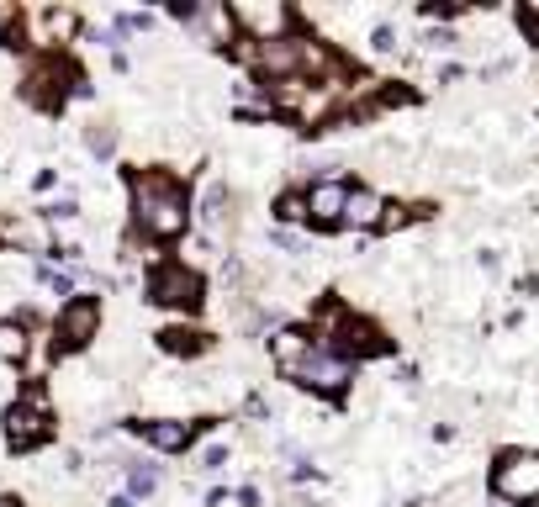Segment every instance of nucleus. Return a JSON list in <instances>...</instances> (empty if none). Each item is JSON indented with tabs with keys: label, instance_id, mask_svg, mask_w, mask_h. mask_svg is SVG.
I'll use <instances>...</instances> for the list:
<instances>
[{
	"label": "nucleus",
	"instance_id": "412c9836",
	"mask_svg": "<svg viewBox=\"0 0 539 507\" xmlns=\"http://www.w3.org/2000/svg\"><path fill=\"white\" fill-rule=\"evenodd\" d=\"M37 286H48L53 296H64V302H69V296H74V275L53 270V265H37Z\"/></svg>",
	"mask_w": 539,
	"mask_h": 507
},
{
	"label": "nucleus",
	"instance_id": "39448f33",
	"mask_svg": "<svg viewBox=\"0 0 539 507\" xmlns=\"http://www.w3.org/2000/svg\"><path fill=\"white\" fill-rule=\"evenodd\" d=\"M101 333V302L96 296H69V302L59 307V317H53V328H48V338H53V349L59 354H80V349H90V338Z\"/></svg>",
	"mask_w": 539,
	"mask_h": 507
},
{
	"label": "nucleus",
	"instance_id": "2eb2a0df",
	"mask_svg": "<svg viewBox=\"0 0 539 507\" xmlns=\"http://www.w3.org/2000/svg\"><path fill=\"white\" fill-rule=\"evenodd\" d=\"M265 101H270V106H281V111H307L312 90L291 74V80H270V85H265Z\"/></svg>",
	"mask_w": 539,
	"mask_h": 507
},
{
	"label": "nucleus",
	"instance_id": "9d476101",
	"mask_svg": "<svg viewBox=\"0 0 539 507\" xmlns=\"http://www.w3.org/2000/svg\"><path fill=\"white\" fill-rule=\"evenodd\" d=\"M344 196H349L344 180H318V185H312V191L302 196V201H307V217L323 222V228H333V222L344 217Z\"/></svg>",
	"mask_w": 539,
	"mask_h": 507
},
{
	"label": "nucleus",
	"instance_id": "6e6552de",
	"mask_svg": "<svg viewBox=\"0 0 539 507\" xmlns=\"http://www.w3.org/2000/svg\"><path fill=\"white\" fill-rule=\"evenodd\" d=\"M127 434H138L143 444H154L159 455H180V449L191 444V434H196V428L185 423V418H148V423L127 418Z\"/></svg>",
	"mask_w": 539,
	"mask_h": 507
},
{
	"label": "nucleus",
	"instance_id": "cd10ccee",
	"mask_svg": "<svg viewBox=\"0 0 539 507\" xmlns=\"http://www.w3.org/2000/svg\"><path fill=\"white\" fill-rule=\"evenodd\" d=\"M423 43H429V48H455V32H444V27H439V32L423 37Z\"/></svg>",
	"mask_w": 539,
	"mask_h": 507
},
{
	"label": "nucleus",
	"instance_id": "bb28decb",
	"mask_svg": "<svg viewBox=\"0 0 539 507\" xmlns=\"http://www.w3.org/2000/svg\"><path fill=\"white\" fill-rule=\"evenodd\" d=\"M170 16H175V22H201V6H191V0H175Z\"/></svg>",
	"mask_w": 539,
	"mask_h": 507
},
{
	"label": "nucleus",
	"instance_id": "20e7f679",
	"mask_svg": "<svg viewBox=\"0 0 539 507\" xmlns=\"http://www.w3.org/2000/svg\"><path fill=\"white\" fill-rule=\"evenodd\" d=\"M148 302L154 307H175V312H196L201 307V275L185 259H164L148 270Z\"/></svg>",
	"mask_w": 539,
	"mask_h": 507
},
{
	"label": "nucleus",
	"instance_id": "c85d7f7f",
	"mask_svg": "<svg viewBox=\"0 0 539 507\" xmlns=\"http://www.w3.org/2000/svg\"><path fill=\"white\" fill-rule=\"evenodd\" d=\"M106 507H133V497H127V492H117V497H111Z\"/></svg>",
	"mask_w": 539,
	"mask_h": 507
},
{
	"label": "nucleus",
	"instance_id": "f257e3e1",
	"mask_svg": "<svg viewBox=\"0 0 539 507\" xmlns=\"http://www.w3.org/2000/svg\"><path fill=\"white\" fill-rule=\"evenodd\" d=\"M133 222L154 243H170L191 228V201H185V185L170 169H138L133 175Z\"/></svg>",
	"mask_w": 539,
	"mask_h": 507
},
{
	"label": "nucleus",
	"instance_id": "a211bd4d",
	"mask_svg": "<svg viewBox=\"0 0 539 507\" xmlns=\"http://www.w3.org/2000/svg\"><path fill=\"white\" fill-rule=\"evenodd\" d=\"M159 344L170 354H201V349H207V333H201V328H164Z\"/></svg>",
	"mask_w": 539,
	"mask_h": 507
},
{
	"label": "nucleus",
	"instance_id": "5701e85b",
	"mask_svg": "<svg viewBox=\"0 0 539 507\" xmlns=\"http://www.w3.org/2000/svg\"><path fill=\"white\" fill-rule=\"evenodd\" d=\"M275 217H281V222H302V217H307V201L291 191V196H281V201H275Z\"/></svg>",
	"mask_w": 539,
	"mask_h": 507
},
{
	"label": "nucleus",
	"instance_id": "aec40b11",
	"mask_svg": "<svg viewBox=\"0 0 539 507\" xmlns=\"http://www.w3.org/2000/svg\"><path fill=\"white\" fill-rule=\"evenodd\" d=\"M111 32H117V43L122 37H138V32H154V16L148 11H117L111 16Z\"/></svg>",
	"mask_w": 539,
	"mask_h": 507
},
{
	"label": "nucleus",
	"instance_id": "9b49d317",
	"mask_svg": "<svg viewBox=\"0 0 539 507\" xmlns=\"http://www.w3.org/2000/svg\"><path fill=\"white\" fill-rule=\"evenodd\" d=\"M259 69H270L275 80H291L302 69V37H270V43H259Z\"/></svg>",
	"mask_w": 539,
	"mask_h": 507
},
{
	"label": "nucleus",
	"instance_id": "f3484780",
	"mask_svg": "<svg viewBox=\"0 0 539 507\" xmlns=\"http://www.w3.org/2000/svg\"><path fill=\"white\" fill-rule=\"evenodd\" d=\"M122 471H127V497H154L159 492V465H148V460H122Z\"/></svg>",
	"mask_w": 539,
	"mask_h": 507
},
{
	"label": "nucleus",
	"instance_id": "1a4fd4ad",
	"mask_svg": "<svg viewBox=\"0 0 539 507\" xmlns=\"http://www.w3.org/2000/svg\"><path fill=\"white\" fill-rule=\"evenodd\" d=\"M22 22L37 27V43L43 48H59V43H74V37H80V11H69V6H48L37 16H22Z\"/></svg>",
	"mask_w": 539,
	"mask_h": 507
},
{
	"label": "nucleus",
	"instance_id": "c756f323",
	"mask_svg": "<svg viewBox=\"0 0 539 507\" xmlns=\"http://www.w3.org/2000/svg\"><path fill=\"white\" fill-rule=\"evenodd\" d=\"M0 507H27L22 497H0Z\"/></svg>",
	"mask_w": 539,
	"mask_h": 507
},
{
	"label": "nucleus",
	"instance_id": "f03ea898",
	"mask_svg": "<svg viewBox=\"0 0 539 507\" xmlns=\"http://www.w3.org/2000/svg\"><path fill=\"white\" fill-rule=\"evenodd\" d=\"M0 428H6V449H11V455H32L37 444H48V439H53V407H48V391H43V386H27L22 397L6 407Z\"/></svg>",
	"mask_w": 539,
	"mask_h": 507
},
{
	"label": "nucleus",
	"instance_id": "423d86ee",
	"mask_svg": "<svg viewBox=\"0 0 539 507\" xmlns=\"http://www.w3.org/2000/svg\"><path fill=\"white\" fill-rule=\"evenodd\" d=\"M492 492H497V502H539V455L534 449H508L492 465Z\"/></svg>",
	"mask_w": 539,
	"mask_h": 507
},
{
	"label": "nucleus",
	"instance_id": "a878e982",
	"mask_svg": "<svg viewBox=\"0 0 539 507\" xmlns=\"http://www.w3.org/2000/svg\"><path fill=\"white\" fill-rule=\"evenodd\" d=\"M370 48H376V53H392V48H397V32H392V27H376V32H370Z\"/></svg>",
	"mask_w": 539,
	"mask_h": 507
},
{
	"label": "nucleus",
	"instance_id": "f8f14e48",
	"mask_svg": "<svg viewBox=\"0 0 539 507\" xmlns=\"http://www.w3.org/2000/svg\"><path fill=\"white\" fill-rule=\"evenodd\" d=\"M381 212H386V201L370 191V185H355V191L344 196V217L339 222H349V228H376Z\"/></svg>",
	"mask_w": 539,
	"mask_h": 507
},
{
	"label": "nucleus",
	"instance_id": "ddd939ff",
	"mask_svg": "<svg viewBox=\"0 0 539 507\" xmlns=\"http://www.w3.org/2000/svg\"><path fill=\"white\" fill-rule=\"evenodd\" d=\"M307 349H312V338L296 333V328H281L270 338V360H275V370H286V375H296V365L307 360Z\"/></svg>",
	"mask_w": 539,
	"mask_h": 507
},
{
	"label": "nucleus",
	"instance_id": "0eeeda50",
	"mask_svg": "<svg viewBox=\"0 0 539 507\" xmlns=\"http://www.w3.org/2000/svg\"><path fill=\"white\" fill-rule=\"evenodd\" d=\"M296 381L312 386V391H328V397H339V391L349 386V360H339L328 344H312L307 360L296 365Z\"/></svg>",
	"mask_w": 539,
	"mask_h": 507
},
{
	"label": "nucleus",
	"instance_id": "4468645a",
	"mask_svg": "<svg viewBox=\"0 0 539 507\" xmlns=\"http://www.w3.org/2000/svg\"><path fill=\"white\" fill-rule=\"evenodd\" d=\"M27 349H32V328L22 323V317H0V360L27 365Z\"/></svg>",
	"mask_w": 539,
	"mask_h": 507
},
{
	"label": "nucleus",
	"instance_id": "6ab92c4d",
	"mask_svg": "<svg viewBox=\"0 0 539 507\" xmlns=\"http://www.w3.org/2000/svg\"><path fill=\"white\" fill-rule=\"evenodd\" d=\"M85 148L96 159H111V154H117V127H111V122H90L85 127Z\"/></svg>",
	"mask_w": 539,
	"mask_h": 507
},
{
	"label": "nucleus",
	"instance_id": "393cba45",
	"mask_svg": "<svg viewBox=\"0 0 539 507\" xmlns=\"http://www.w3.org/2000/svg\"><path fill=\"white\" fill-rule=\"evenodd\" d=\"M228 465V444H207L201 449V471H222Z\"/></svg>",
	"mask_w": 539,
	"mask_h": 507
},
{
	"label": "nucleus",
	"instance_id": "4be33fe9",
	"mask_svg": "<svg viewBox=\"0 0 539 507\" xmlns=\"http://www.w3.org/2000/svg\"><path fill=\"white\" fill-rule=\"evenodd\" d=\"M43 217H48V222H74V217H80V201H74V196H59V201L43 206Z\"/></svg>",
	"mask_w": 539,
	"mask_h": 507
},
{
	"label": "nucleus",
	"instance_id": "b1692460",
	"mask_svg": "<svg viewBox=\"0 0 539 507\" xmlns=\"http://www.w3.org/2000/svg\"><path fill=\"white\" fill-rule=\"evenodd\" d=\"M407 222H413V206H386L376 228H386V233H397V228H407Z\"/></svg>",
	"mask_w": 539,
	"mask_h": 507
},
{
	"label": "nucleus",
	"instance_id": "7ed1b4c3",
	"mask_svg": "<svg viewBox=\"0 0 539 507\" xmlns=\"http://www.w3.org/2000/svg\"><path fill=\"white\" fill-rule=\"evenodd\" d=\"M80 85H85V74L74 69V64H64V59H37L27 69V80H22V96L32 106H43V111H59Z\"/></svg>",
	"mask_w": 539,
	"mask_h": 507
},
{
	"label": "nucleus",
	"instance_id": "dca6fc26",
	"mask_svg": "<svg viewBox=\"0 0 539 507\" xmlns=\"http://www.w3.org/2000/svg\"><path fill=\"white\" fill-rule=\"evenodd\" d=\"M233 217V196H228V185H212L207 196H201V228L207 233H222V222Z\"/></svg>",
	"mask_w": 539,
	"mask_h": 507
}]
</instances>
